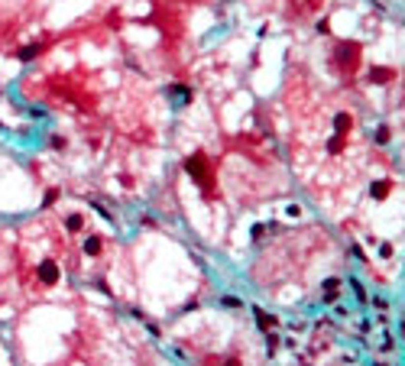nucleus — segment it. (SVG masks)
Here are the masks:
<instances>
[{"instance_id": "f257e3e1", "label": "nucleus", "mask_w": 405, "mask_h": 366, "mask_svg": "<svg viewBox=\"0 0 405 366\" xmlns=\"http://www.w3.org/2000/svg\"><path fill=\"white\" fill-rule=\"evenodd\" d=\"M185 172L198 182V185H204V188H211V182H214V175H211V162H208V156H204V152L188 156V159H185Z\"/></svg>"}, {"instance_id": "f03ea898", "label": "nucleus", "mask_w": 405, "mask_h": 366, "mask_svg": "<svg viewBox=\"0 0 405 366\" xmlns=\"http://www.w3.org/2000/svg\"><path fill=\"white\" fill-rule=\"evenodd\" d=\"M360 59H363V55H360V46H357V42H341V46H337V52H334V62L341 65L347 75H350V71H357Z\"/></svg>"}, {"instance_id": "7ed1b4c3", "label": "nucleus", "mask_w": 405, "mask_h": 366, "mask_svg": "<svg viewBox=\"0 0 405 366\" xmlns=\"http://www.w3.org/2000/svg\"><path fill=\"white\" fill-rule=\"evenodd\" d=\"M59 263H55V259H42L39 263V282L42 285H59Z\"/></svg>"}, {"instance_id": "20e7f679", "label": "nucleus", "mask_w": 405, "mask_h": 366, "mask_svg": "<svg viewBox=\"0 0 405 366\" xmlns=\"http://www.w3.org/2000/svg\"><path fill=\"white\" fill-rule=\"evenodd\" d=\"M42 52V42H32V46H23V49H16V62H32V59H36V55Z\"/></svg>"}, {"instance_id": "39448f33", "label": "nucleus", "mask_w": 405, "mask_h": 366, "mask_svg": "<svg viewBox=\"0 0 405 366\" xmlns=\"http://www.w3.org/2000/svg\"><path fill=\"white\" fill-rule=\"evenodd\" d=\"M253 314H256V324L263 327V331H273V327H279V318H276V314H266L263 308H253Z\"/></svg>"}, {"instance_id": "423d86ee", "label": "nucleus", "mask_w": 405, "mask_h": 366, "mask_svg": "<svg viewBox=\"0 0 405 366\" xmlns=\"http://www.w3.org/2000/svg\"><path fill=\"white\" fill-rule=\"evenodd\" d=\"M350 126H353V117L341 110V114L334 117V133H337V136H347V133H350Z\"/></svg>"}, {"instance_id": "0eeeda50", "label": "nucleus", "mask_w": 405, "mask_h": 366, "mask_svg": "<svg viewBox=\"0 0 405 366\" xmlns=\"http://www.w3.org/2000/svg\"><path fill=\"white\" fill-rule=\"evenodd\" d=\"M389 191H392V182H389V179H379V182H373V185H370V195H373L376 201H382Z\"/></svg>"}, {"instance_id": "6e6552de", "label": "nucleus", "mask_w": 405, "mask_h": 366, "mask_svg": "<svg viewBox=\"0 0 405 366\" xmlns=\"http://www.w3.org/2000/svg\"><path fill=\"white\" fill-rule=\"evenodd\" d=\"M101 249H104V240L97 234H91L85 240V256H101Z\"/></svg>"}, {"instance_id": "1a4fd4ad", "label": "nucleus", "mask_w": 405, "mask_h": 366, "mask_svg": "<svg viewBox=\"0 0 405 366\" xmlns=\"http://www.w3.org/2000/svg\"><path fill=\"white\" fill-rule=\"evenodd\" d=\"M392 75H396L392 68H373L370 71V81L373 85H386V81H392Z\"/></svg>"}, {"instance_id": "9d476101", "label": "nucleus", "mask_w": 405, "mask_h": 366, "mask_svg": "<svg viewBox=\"0 0 405 366\" xmlns=\"http://www.w3.org/2000/svg\"><path fill=\"white\" fill-rule=\"evenodd\" d=\"M337 288H341V282H337V279H327V282H324V302L337 298Z\"/></svg>"}, {"instance_id": "9b49d317", "label": "nucleus", "mask_w": 405, "mask_h": 366, "mask_svg": "<svg viewBox=\"0 0 405 366\" xmlns=\"http://www.w3.org/2000/svg\"><path fill=\"white\" fill-rule=\"evenodd\" d=\"M65 227H68V230H81V227H85V217H81V214H71V217H65Z\"/></svg>"}, {"instance_id": "f8f14e48", "label": "nucleus", "mask_w": 405, "mask_h": 366, "mask_svg": "<svg viewBox=\"0 0 405 366\" xmlns=\"http://www.w3.org/2000/svg\"><path fill=\"white\" fill-rule=\"evenodd\" d=\"M392 140V133H389V126H376V143L379 146H386V143Z\"/></svg>"}, {"instance_id": "ddd939ff", "label": "nucleus", "mask_w": 405, "mask_h": 366, "mask_svg": "<svg viewBox=\"0 0 405 366\" xmlns=\"http://www.w3.org/2000/svg\"><path fill=\"white\" fill-rule=\"evenodd\" d=\"M59 195H62L59 188H49V191H46V198H42V208H52V204L59 201Z\"/></svg>"}, {"instance_id": "4468645a", "label": "nucleus", "mask_w": 405, "mask_h": 366, "mask_svg": "<svg viewBox=\"0 0 405 366\" xmlns=\"http://www.w3.org/2000/svg\"><path fill=\"white\" fill-rule=\"evenodd\" d=\"M220 305H224V308H243V302H240V298H234V295H224V298H220Z\"/></svg>"}, {"instance_id": "2eb2a0df", "label": "nucleus", "mask_w": 405, "mask_h": 366, "mask_svg": "<svg viewBox=\"0 0 405 366\" xmlns=\"http://www.w3.org/2000/svg\"><path fill=\"white\" fill-rule=\"evenodd\" d=\"M343 149V136H334V140L327 143V152H341Z\"/></svg>"}, {"instance_id": "dca6fc26", "label": "nucleus", "mask_w": 405, "mask_h": 366, "mask_svg": "<svg viewBox=\"0 0 405 366\" xmlns=\"http://www.w3.org/2000/svg\"><path fill=\"white\" fill-rule=\"evenodd\" d=\"M266 337H269V353H276L279 350V334H266Z\"/></svg>"}, {"instance_id": "f3484780", "label": "nucleus", "mask_w": 405, "mask_h": 366, "mask_svg": "<svg viewBox=\"0 0 405 366\" xmlns=\"http://www.w3.org/2000/svg\"><path fill=\"white\" fill-rule=\"evenodd\" d=\"M350 285H353V295H357V298H366V292H363V285H360V282H357V279H350Z\"/></svg>"}, {"instance_id": "a211bd4d", "label": "nucleus", "mask_w": 405, "mask_h": 366, "mask_svg": "<svg viewBox=\"0 0 405 366\" xmlns=\"http://www.w3.org/2000/svg\"><path fill=\"white\" fill-rule=\"evenodd\" d=\"M49 143H52V149H65V136H52Z\"/></svg>"}, {"instance_id": "6ab92c4d", "label": "nucleus", "mask_w": 405, "mask_h": 366, "mask_svg": "<svg viewBox=\"0 0 405 366\" xmlns=\"http://www.w3.org/2000/svg\"><path fill=\"white\" fill-rule=\"evenodd\" d=\"M379 256H392V246H389V243H379Z\"/></svg>"}, {"instance_id": "aec40b11", "label": "nucleus", "mask_w": 405, "mask_h": 366, "mask_svg": "<svg viewBox=\"0 0 405 366\" xmlns=\"http://www.w3.org/2000/svg\"><path fill=\"white\" fill-rule=\"evenodd\" d=\"M373 305L379 308V311H386V308H389V302H386V298H373Z\"/></svg>"}, {"instance_id": "412c9836", "label": "nucleus", "mask_w": 405, "mask_h": 366, "mask_svg": "<svg viewBox=\"0 0 405 366\" xmlns=\"http://www.w3.org/2000/svg\"><path fill=\"white\" fill-rule=\"evenodd\" d=\"M224 366H240V360H237V357H227V360H224Z\"/></svg>"}]
</instances>
